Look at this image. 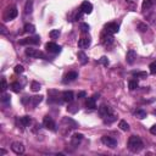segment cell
Listing matches in <instances>:
<instances>
[{"mask_svg":"<svg viewBox=\"0 0 156 156\" xmlns=\"http://www.w3.org/2000/svg\"><path fill=\"white\" fill-rule=\"evenodd\" d=\"M148 25H145V23H138V29L140 31V32H146L148 31Z\"/></svg>","mask_w":156,"mask_h":156,"instance_id":"36","label":"cell"},{"mask_svg":"<svg viewBox=\"0 0 156 156\" xmlns=\"http://www.w3.org/2000/svg\"><path fill=\"white\" fill-rule=\"evenodd\" d=\"M150 133H151V134H154V135H156V125H154L153 127L150 128Z\"/></svg>","mask_w":156,"mask_h":156,"instance_id":"41","label":"cell"},{"mask_svg":"<svg viewBox=\"0 0 156 156\" xmlns=\"http://www.w3.org/2000/svg\"><path fill=\"white\" fill-rule=\"evenodd\" d=\"M135 59H137V54L134 50H129V51L127 53V56H126V61L127 63H129V65H133L135 61Z\"/></svg>","mask_w":156,"mask_h":156,"instance_id":"16","label":"cell"},{"mask_svg":"<svg viewBox=\"0 0 156 156\" xmlns=\"http://www.w3.org/2000/svg\"><path fill=\"white\" fill-rule=\"evenodd\" d=\"M31 89L33 90V91H39V90H40V84L38 83V82L33 81V82L31 83Z\"/></svg>","mask_w":156,"mask_h":156,"instance_id":"33","label":"cell"},{"mask_svg":"<svg viewBox=\"0 0 156 156\" xmlns=\"http://www.w3.org/2000/svg\"><path fill=\"white\" fill-rule=\"evenodd\" d=\"M118 127H120L122 131H125V132L129 131V125H128L126 121H120V123H118Z\"/></svg>","mask_w":156,"mask_h":156,"instance_id":"29","label":"cell"},{"mask_svg":"<svg viewBox=\"0 0 156 156\" xmlns=\"http://www.w3.org/2000/svg\"><path fill=\"white\" fill-rule=\"evenodd\" d=\"M43 126L47 128V129H49V131H53V132L56 131V125H55V122L53 121V118L50 117V116H45L44 117Z\"/></svg>","mask_w":156,"mask_h":156,"instance_id":"6","label":"cell"},{"mask_svg":"<svg viewBox=\"0 0 156 156\" xmlns=\"http://www.w3.org/2000/svg\"><path fill=\"white\" fill-rule=\"evenodd\" d=\"M18 15V11H17V7L16 6H10L6 9L5 13H4V20L5 21H11L13 18H16Z\"/></svg>","mask_w":156,"mask_h":156,"instance_id":"2","label":"cell"},{"mask_svg":"<svg viewBox=\"0 0 156 156\" xmlns=\"http://www.w3.org/2000/svg\"><path fill=\"white\" fill-rule=\"evenodd\" d=\"M99 113H100V116L104 118V117L109 116V115H111L112 110H111V107H110V106H107V105H101V106L99 107Z\"/></svg>","mask_w":156,"mask_h":156,"instance_id":"12","label":"cell"},{"mask_svg":"<svg viewBox=\"0 0 156 156\" xmlns=\"http://www.w3.org/2000/svg\"><path fill=\"white\" fill-rule=\"evenodd\" d=\"M149 68H150V73H151V75H156V61L155 62H151Z\"/></svg>","mask_w":156,"mask_h":156,"instance_id":"35","label":"cell"},{"mask_svg":"<svg viewBox=\"0 0 156 156\" xmlns=\"http://www.w3.org/2000/svg\"><path fill=\"white\" fill-rule=\"evenodd\" d=\"M90 43H91L90 37H82V38L78 40V47H79L81 49H85V48L89 47Z\"/></svg>","mask_w":156,"mask_h":156,"instance_id":"11","label":"cell"},{"mask_svg":"<svg viewBox=\"0 0 156 156\" xmlns=\"http://www.w3.org/2000/svg\"><path fill=\"white\" fill-rule=\"evenodd\" d=\"M115 42V39H113V37L112 34H110L107 33V32H104V33L101 34V44L104 45V47H110V45H112Z\"/></svg>","mask_w":156,"mask_h":156,"instance_id":"3","label":"cell"},{"mask_svg":"<svg viewBox=\"0 0 156 156\" xmlns=\"http://www.w3.org/2000/svg\"><path fill=\"white\" fill-rule=\"evenodd\" d=\"M78 78V73L75 72V71H71L68 72L67 75L65 76V79H63V83H68V82H73L75 79Z\"/></svg>","mask_w":156,"mask_h":156,"instance_id":"17","label":"cell"},{"mask_svg":"<svg viewBox=\"0 0 156 156\" xmlns=\"http://www.w3.org/2000/svg\"><path fill=\"white\" fill-rule=\"evenodd\" d=\"M45 49H47L48 53H51V54H59V53L61 51V47H60V45L55 44L53 42L45 44Z\"/></svg>","mask_w":156,"mask_h":156,"instance_id":"8","label":"cell"},{"mask_svg":"<svg viewBox=\"0 0 156 156\" xmlns=\"http://www.w3.org/2000/svg\"><path fill=\"white\" fill-rule=\"evenodd\" d=\"M73 99H75V94H73V91L67 90V91H63V93H62V100H63V101L72 103Z\"/></svg>","mask_w":156,"mask_h":156,"instance_id":"15","label":"cell"},{"mask_svg":"<svg viewBox=\"0 0 156 156\" xmlns=\"http://www.w3.org/2000/svg\"><path fill=\"white\" fill-rule=\"evenodd\" d=\"M82 15H83V12L79 11V12H78L77 15H76V20H77V21H78V20H81V18H82Z\"/></svg>","mask_w":156,"mask_h":156,"instance_id":"42","label":"cell"},{"mask_svg":"<svg viewBox=\"0 0 156 156\" xmlns=\"http://www.w3.org/2000/svg\"><path fill=\"white\" fill-rule=\"evenodd\" d=\"M42 100H43L42 95H37V96H32V98L29 99V103L33 105V106H37L39 103H42Z\"/></svg>","mask_w":156,"mask_h":156,"instance_id":"20","label":"cell"},{"mask_svg":"<svg viewBox=\"0 0 156 156\" xmlns=\"http://www.w3.org/2000/svg\"><path fill=\"white\" fill-rule=\"evenodd\" d=\"M13 71H15L16 73H23L25 68H23V66H22V65H16L15 68H13Z\"/></svg>","mask_w":156,"mask_h":156,"instance_id":"37","label":"cell"},{"mask_svg":"<svg viewBox=\"0 0 156 156\" xmlns=\"http://www.w3.org/2000/svg\"><path fill=\"white\" fill-rule=\"evenodd\" d=\"M7 89V84H6V79L5 78H1V91L5 93V90Z\"/></svg>","mask_w":156,"mask_h":156,"instance_id":"39","label":"cell"},{"mask_svg":"<svg viewBox=\"0 0 156 156\" xmlns=\"http://www.w3.org/2000/svg\"><path fill=\"white\" fill-rule=\"evenodd\" d=\"M79 10L83 13H88L89 15V13H91V11H93V5H91V3H89V1H83Z\"/></svg>","mask_w":156,"mask_h":156,"instance_id":"13","label":"cell"},{"mask_svg":"<svg viewBox=\"0 0 156 156\" xmlns=\"http://www.w3.org/2000/svg\"><path fill=\"white\" fill-rule=\"evenodd\" d=\"M78 98H79V99L85 98V91H81V93H78Z\"/></svg>","mask_w":156,"mask_h":156,"instance_id":"43","label":"cell"},{"mask_svg":"<svg viewBox=\"0 0 156 156\" xmlns=\"http://www.w3.org/2000/svg\"><path fill=\"white\" fill-rule=\"evenodd\" d=\"M115 120H116V116H115L113 113L109 115V116H106V117H104V121H105V123H112Z\"/></svg>","mask_w":156,"mask_h":156,"instance_id":"34","label":"cell"},{"mask_svg":"<svg viewBox=\"0 0 156 156\" xmlns=\"http://www.w3.org/2000/svg\"><path fill=\"white\" fill-rule=\"evenodd\" d=\"M120 31V26H118L116 22H110V23L105 25V32H107L110 34H115Z\"/></svg>","mask_w":156,"mask_h":156,"instance_id":"9","label":"cell"},{"mask_svg":"<svg viewBox=\"0 0 156 156\" xmlns=\"http://www.w3.org/2000/svg\"><path fill=\"white\" fill-rule=\"evenodd\" d=\"M59 35H60V29H53V31H50V33H49V37L51 39L59 38Z\"/></svg>","mask_w":156,"mask_h":156,"instance_id":"30","label":"cell"},{"mask_svg":"<svg viewBox=\"0 0 156 156\" xmlns=\"http://www.w3.org/2000/svg\"><path fill=\"white\" fill-rule=\"evenodd\" d=\"M40 43V37L35 35V37H29V38L22 39L20 44L21 45H38Z\"/></svg>","mask_w":156,"mask_h":156,"instance_id":"4","label":"cell"},{"mask_svg":"<svg viewBox=\"0 0 156 156\" xmlns=\"http://www.w3.org/2000/svg\"><path fill=\"white\" fill-rule=\"evenodd\" d=\"M1 154H3V155H5V154H6V151L4 150V149H1Z\"/></svg>","mask_w":156,"mask_h":156,"instance_id":"44","label":"cell"},{"mask_svg":"<svg viewBox=\"0 0 156 156\" xmlns=\"http://www.w3.org/2000/svg\"><path fill=\"white\" fill-rule=\"evenodd\" d=\"M95 96H91V98H87V101H85V106L87 109L89 110H94L96 107V104H95Z\"/></svg>","mask_w":156,"mask_h":156,"instance_id":"18","label":"cell"},{"mask_svg":"<svg viewBox=\"0 0 156 156\" xmlns=\"http://www.w3.org/2000/svg\"><path fill=\"white\" fill-rule=\"evenodd\" d=\"M11 149L15 154L20 155V154H23L25 153V145L20 143V141H13L12 145H11Z\"/></svg>","mask_w":156,"mask_h":156,"instance_id":"10","label":"cell"},{"mask_svg":"<svg viewBox=\"0 0 156 156\" xmlns=\"http://www.w3.org/2000/svg\"><path fill=\"white\" fill-rule=\"evenodd\" d=\"M133 76L137 78H141V79H145L148 77V73L146 72H133Z\"/></svg>","mask_w":156,"mask_h":156,"instance_id":"32","label":"cell"},{"mask_svg":"<svg viewBox=\"0 0 156 156\" xmlns=\"http://www.w3.org/2000/svg\"><path fill=\"white\" fill-rule=\"evenodd\" d=\"M32 11H33V0H27L25 5V13L28 15V13H32Z\"/></svg>","mask_w":156,"mask_h":156,"instance_id":"19","label":"cell"},{"mask_svg":"<svg viewBox=\"0 0 156 156\" xmlns=\"http://www.w3.org/2000/svg\"><path fill=\"white\" fill-rule=\"evenodd\" d=\"M81 29H82V32H88L90 29V27L88 23H81Z\"/></svg>","mask_w":156,"mask_h":156,"instance_id":"40","label":"cell"},{"mask_svg":"<svg viewBox=\"0 0 156 156\" xmlns=\"http://www.w3.org/2000/svg\"><path fill=\"white\" fill-rule=\"evenodd\" d=\"M31 122H32V120H31V117L29 116H23V117H21L20 118V123L23 127H27V126H29L31 125Z\"/></svg>","mask_w":156,"mask_h":156,"instance_id":"21","label":"cell"},{"mask_svg":"<svg viewBox=\"0 0 156 156\" xmlns=\"http://www.w3.org/2000/svg\"><path fill=\"white\" fill-rule=\"evenodd\" d=\"M10 101H11V96L9 94H5L3 93V96H1V103L4 105H10Z\"/></svg>","mask_w":156,"mask_h":156,"instance_id":"27","label":"cell"},{"mask_svg":"<svg viewBox=\"0 0 156 156\" xmlns=\"http://www.w3.org/2000/svg\"><path fill=\"white\" fill-rule=\"evenodd\" d=\"M70 104H71V105L67 107V111H68V112H71V113H76V112L78 111V105H77L76 103H73V101L70 103Z\"/></svg>","mask_w":156,"mask_h":156,"instance_id":"28","label":"cell"},{"mask_svg":"<svg viewBox=\"0 0 156 156\" xmlns=\"http://www.w3.org/2000/svg\"><path fill=\"white\" fill-rule=\"evenodd\" d=\"M99 62L103 63L104 66H109V60H107L106 56H101V57H100V59H99Z\"/></svg>","mask_w":156,"mask_h":156,"instance_id":"38","label":"cell"},{"mask_svg":"<svg viewBox=\"0 0 156 156\" xmlns=\"http://www.w3.org/2000/svg\"><path fill=\"white\" fill-rule=\"evenodd\" d=\"M78 59H79V61L82 65H85L87 62H88V59H87V55L83 53V51H79L78 53Z\"/></svg>","mask_w":156,"mask_h":156,"instance_id":"26","label":"cell"},{"mask_svg":"<svg viewBox=\"0 0 156 156\" xmlns=\"http://www.w3.org/2000/svg\"><path fill=\"white\" fill-rule=\"evenodd\" d=\"M25 32H26V33H29V34H34V33H35V27H34V25H31V23L25 25Z\"/></svg>","mask_w":156,"mask_h":156,"instance_id":"23","label":"cell"},{"mask_svg":"<svg viewBox=\"0 0 156 156\" xmlns=\"http://www.w3.org/2000/svg\"><path fill=\"white\" fill-rule=\"evenodd\" d=\"M143 148H144L143 140H141L139 137H137V135L129 137V139H128V149H129L132 153H139V151L143 150Z\"/></svg>","mask_w":156,"mask_h":156,"instance_id":"1","label":"cell"},{"mask_svg":"<svg viewBox=\"0 0 156 156\" xmlns=\"http://www.w3.org/2000/svg\"><path fill=\"white\" fill-rule=\"evenodd\" d=\"M154 5L153 0H143V4H141V9L143 10H149V9Z\"/></svg>","mask_w":156,"mask_h":156,"instance_id":"24","label":"cell"},{"mask_svg":"<svg viewBox=\"0 0 156 156\" xmlns=\"http://www.w3.org/2000/svg\"><path fill=\"white\" fill-rule=\"evenodd\" d=\"M10 88L12 89V91H15V93H20L21 89H22V85L18 83V82H13V83H11Z\"/></svg>","mask_w":156,"mask_h":156,"instance_id":"25","label":"cell"},{"mask_svg":"<svg viewBox=\"0 0 156 156\" xmlns=\"http://www.w3.org/2000/svg\"><path fill=\"white\" fill-rule=\"evenodd\" d=\"M82 140H83V134H82V133H76V134H73L71 137V143L73 146H78V144H79Z\"/></svg>","mask_w":156,"mask_h":156,"instance_id":"14","label":"cell"},{"mask_svg":"<svg viewBox=\"0 0 156 156\" xmlns=\"http://www.w3.org/2000/svg\"><path fill=\"white\" fill-rule=\"evenodd\" d=\"M101 143L104 145L109 146V148H111V149H115L117 146V140L113 139L112 137H109V135H104L103 137V138H101Z\"/></svg>","mask_w":156,"mask_h":156,"instance_id":"5","label":"cell"},{"mask_svg":"<svg viewBox=\"0 0 156 156\" xmlns=\"http://www.w3.org/2000/svg\"><path fill=\"white\" fill-rule=\"evenodd\" d=\"M26 55L27 56H29V57H33V59H38V57H42L44 59V54L42 51H39V50H37V49H32V48H28V49H26Z\"/></svg>","mask_w":156,"mask_h":156,"instance_id":"7","label":"cell"},{"mask_svg":"<svg viewBox=\"0 0 156 156\" xmlns=\"http://www.w3.org/2000/svg\"><path fill=\"white\" fill-rule=\"evenodd\" d=\"M134 116L138 117L139 120H144V118L146 117V112L144 111L143 109H138V110H137V111L134 112Z\"/></svg>","mask_w":156,"mask_h":156,"instance_id":"22","label":"cell"},{"mask_svg":"<svg viewBox=\"0 0 156 156\" xmlns=\"http://www.w3.org/2000/svg\"><path fill=\"white\" fill-rule=\"evenodd\" d=\"M129 89L131 90H134V89H137L138 88V85H139V83H138V81L137 79H132V81H129Z\"/></svg>","mask_w":156,"mask_h":156,"instance_id":"31","label":"cell"}]
</instances>
